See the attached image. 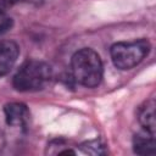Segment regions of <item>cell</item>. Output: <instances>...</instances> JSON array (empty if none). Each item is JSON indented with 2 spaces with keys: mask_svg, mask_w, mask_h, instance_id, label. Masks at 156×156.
Wrapping results in <instances>:
<instances>
[{
  "mask_svg": "<svg viewBox=\"0 0 156 156\" xmlns=\"http://www.w3.org/2000/svg\"><path fill=\"white\" fill-rule=\"evenodd\" d=\"M71 68L73 78L87 88L98 87L104 76V66L99 54L89 48L80 49L72 56Z\"/></svg>",
  "mask_w": 156,
  "mask_h": 156,
  "instance_id": "1",
  "label": "cell"
},
{
  "mask_svg": "<svg viewBox=\"0 0 156 156\" xmlns=\"http://www.w3.org/2000/svg\"><path fill=\"white\" fill-rule=\"evenodd\" d=\"M51 78V68L38 60L24 62L12 79L13 88L18 91H38L45 88Z\"/></svg>",
  "mask_w": 156,
  "mask_h": 156,
  "instance_id": "2",
  "label": "cell"
},
{
  "mask_svg": "<svg viewBox=\"0 0 156 156\" xmlns=\"http://www.w3.org/2000/svg\"><path fill=\"white\" fill-rule=\"evenodd\" d=\"M150 48V43L146 39L119 41L113 44L110 49L111 60L117 68L130 69L147 56Z\"/></svg>",
  "mask_w": 156,
  "mask_h": 156,
  "instance_id": "3",
  "label": "cell"
},
{
  "mask_svg": "<svg viewBox=\"0 0 156 156\" xmlns=\"http://www.w3.org/2000/svg\"><path fill=\"white\" fill-rule=\"evenodd\" d=\"M18 45L12 40H0V77L7 74L17 61Z\"/></svg>",
  "mask_w": 156,
  "mask_h": 156,
  "instance_id": "4",
  "label": "cell"
},
{
  "mask_svg": "<svg viewBox=\"0 0 156 156\" xmlns=\"http://www.w3.org/2000/svg\"><path fill=\"white\" fill-rule=\"evenodd\" d=\"M4 112L9 126L26 127L29 121V110L22 102H10L5 105Z\"/></svg>",
  "mask_w": 156,
  "mask_h": 156,
  "instance_id": "5",
  "label": "cell"
},
{
  "mask_svg": "<svg viewBox=\"0 0 156 156\" xmlns=\"http://www.w3.org/2000/svg\"><path fill=\"white\" fill-rule=\"evenodd\" d=\"M155 99L150 98L149 100L144 101V104L139 107L138 111V119L139 123L141 124V127L144 128V130L150 132L152 134H155L156 130V122H155Z\"/></svg>",
  "mask_w": 156,
  "mask_h": 156,
  "instance_id": "6",
  "label": "cell"
},
{
  "mask_svg": "<svg viewBox=\"0 0 156 156\" xmlns=\"http://www.w3.org/2000/svg\"><path fill=\"white\" fill-rule=\"evenodd\" d=\"M133 149L134 152L138 155H155L156 152L155 134L146 130L135 134L133 138Z\"/></svg>",
  "mask_w": 156,
  "mask_h": 156,
  "instance_id": "7",
  "label": "cell"
},
{
  "mask_svg": "<svg viewBox=\"0 0 156 156\" xmlns=\"http://www.w3.org/2000/svg\"><path fill=\"white\" fill-rule=\"evenodd\" d=\"M82 150L87 154H93V155L105 154L104 144H101V141H99V140H90V141L82 144Z\"/></svg>",
  "mask_w": 156,
  "mask_h": 156,
  "instance_id": "8",
  "label": "cell"
},
{
  "mask_svg": "<svg viewBox=\"0 0 156 156\" xmlns=\"http://www.w3.org/2000/svg\"><path fill=\"white\" fill-rule=\"evenodd\" d=\"M12 27V20L10 16H7L5 12L0 11V33H4L9 30Z\"/></svg>",
  "mask_w": 156,
  "mask_h": 156,
  "instance_id": "9",
  "label": "cell"
}]
</instances>
